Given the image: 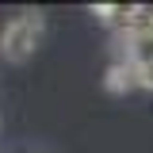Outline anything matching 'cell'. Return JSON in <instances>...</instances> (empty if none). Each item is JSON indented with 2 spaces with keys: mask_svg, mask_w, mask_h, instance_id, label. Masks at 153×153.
I'll return each mask as SVG.
<instances>
[{
  "mask_svg": "<svg viewBox=\"0 0 153 153\" xmlns=\"http://www.w3.org/2000/svg\"><path fill=\"white\" fill-rule=\"evenodd\" d=\"M130 73H134V88H149V92H153V61L130 65Z\"/></svg>",
  "mask_w": 153,
  "mask_h": 153,
  "instance_id": "2",
  "label": "cell"
},
{
  "mask_svg": "<svg viewBox=\"0 0 153 153\" xmlns=\"http://www.w3.org/2000/svg\"><path fill=\"white\" fill-rule=\"evenodd\" d=\"M42 42V16L38 12H23V16H12L0 31V54L8 61H27V57L38 50Z\"/></svg>",
  "mask_w": 153,
  "mask_h": 153,
  "instance_id": "1",
  "label": "cell"
}]
</instances>
